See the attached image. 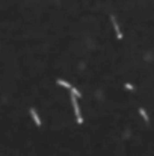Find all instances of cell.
<instances>
[{
    "mask_svg": "<svg viewBox=\"0 0 154 156\" xmlns=\"http://www.w3.org/2000/svg\"><path fill=\"white\" fill-rule=\"evenodd\" d=\"M71 103H73V108H74V114H76L77 123L82 124L83 123V117H82V112H80V106H79V101H77L76 96H71Z\"/></svg>",
    "mask_w": 154,
    "mask_h": 156,
    "instance_id": "obj_1",
    "label": "cell"
},
{
    "mask_svg": "<svg viewBox=\"0 0 154 156\" xmlns=\"http://www.w3.org/2000/svg\"><path fill=\"white\" fill-rule=\"evenodd\" d=\"M29 112H30V117H32V120H33V123H35L38 127H41V126H42V121H41V118H39L36 109H35V108H30Z\"/></svg>",
    "mask_w": 154,
    "mask_h": 156,
    "instance_id": "obj_2",
    "label": "cell"
},
{
    "mask_svg": "<svg viewBox=\"0 0 154 156\" xmlns=\"http://www.w3.org/2000/svg\"><path fill=\"white\" fill-rule=\"evenodd\" d=\"M110 21H112V24H113V29H115L116 38L121 39V38H123V33H121V29H119V26H118V21L115 20V17H113V15H110Z\"/></svg>",
    "mask_w": 154,
    "mask_h": 156,
    "instance_id": "obj_3",
    "label": "cell"
},
{
    "mask_svg": "<svg viewBox=\"0 0 154 156\" xmlns=\"http://www.w3.org/2000/svg\"><path fill=\"white\" fill-rule=\"evenodd\" d=\"M139 114H140V117L144 118L145 123H150V117H148V114H146V111L144 109V108H139Z\"/></svg>",
    "mask_w": 154,
    "mask_h": 156,
    "instance_id": "obj_4",
    "label": "cell"
},
{
    "mask_svg": "<svg viewBox=\"0 0 154 156\" xmlns=\"http://www.w3.org/2000/svg\"><path fill=\"white\" fill-rule=\"evenodd\" d=\"M56 84L61 85V86H64V88H68V90H71V88H73V86L70 85V82H66V80H64V79H57Z\"/></svg>",
    "mask_w": 154,
    "mask_h": 156,
    "instance_id": "obj_5",
    "label": "cell"
},
{
    "mask_svg": "<svg viewBox=\"0 0 154 156\" xmlns=\"http://www.w3.org/2000/svg\"><path fill=\"white\" fill-rule=\"evenodd\" d=\"M70 91H71V96H76L77 99H79V97H82V92H80V91L77 90V88H74V86H73Z\"/></svg>",
    "mask_w": 154,
    "mask_h": 156,
    "instance_id": "obj_6",
    "label": "cell"
},
{
    "mask_svg": "<svg viewBox=\"0 0 154 156\" xmlns=\"http://www.w3.org/2000/svg\"><path fill=\"white\" fill-rule=\"evenodd\" d=\"M125 88H129V90H133V86L130 84H125Z\"/></svg>",
    "mask_w": 154,
    "mask_h": 156,
    "instance_id": "obj_7",
    "label": "cell"
}]
</instances>
